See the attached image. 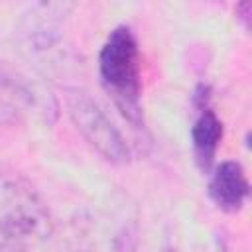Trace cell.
I'll list each match as a JSON object with an SVG mask.
<instances>
[{"instance_id":"6da1fadb","label":"cell","mask_w":252,"mask_h":252,"mask_svg":"<svg viewBox=\"0 0 252 252\" xmlns=\"http://www.w3.org/2000/svg\"><path fill=\"white\" fill-rule=\"evenodd\" d=\"M53 232L47 203L20 171L0 165V252H28Z\"/></svg>"},{"instance_id":"7a4b0ae2","label":"cell","mask_w":252,"mask_h":252,"mask_svg":"<svg viewBox=\"0 0 252 252\" xmlns=\"http://www.w3.org/2000/svg\"><path fill=\"white\" fill-rule=\"evenodd\" d=\"M98 75L116 108L134 126L142 124V55L128 26L110 32L98 53Z\"/></svg>"},{"instance_id":"3957f363","label":"cell","mask_w":252,"mask_h":252,"mask_svg":"<svg viewBox=\"0 0 252 252\" xmlns=\"http://www.w3.org/2000/svg\"><path fill=\"white\" fill-rule=\"evenodd\" d=\"M65 108L87 144L110 163H126L130 150L102 106L83 89H65Z\"/></svg>"},{"instance_id":"277c9868","label":"cell","mask_w":252,"mask_h":252,"mask_svg":"<svg viewBox=\"0 0 252 252\" xmlns=\"http://www.w3.org/2000/svg\"><path fill=\"white\" fill-rule=\"evenodd\" d=\"M134 234V220L128 213L94 211L75 222L73 252H132Z\"/></svg>"},{"instance_id":"5b68a950","label":"cell","mask_w":252,"mask_h":252,"mask_svg":"<svg viewBox=\"0 0 252 252\" xmlns=\"http://www.w3.org/2000/svg\"><path fill=\"white\" fill-rule=\"evenodd\" d=\"M55 110L53 96L43 93L28 75L10 65H0V126L24 122L35 114L49 120Z\"/></svg>"},{"instance_id":"8992f818","label":"cell","mask_w":252,"mask_h":252,"mask_svg":"<svg viewBox=\"0 0 252 252\" xmlns=\"http://www.w3.org/2000/svg\"><path fill=\"white\" fill-rule=\"evenodd\" d=\"M75 4L71 2H37L26 8L18 22L22 43L33 51H47L63 37V24Z\"/></svg>"},{"instance_id":"52a82bcc","label":"cell","mask_w":252,"mask_h":252,"mask_svg":"<svg viewBox=\"0 0 252 252\" xmlns=\"http://www.w3.org/2000/svg\"><path fill=\"white\" fill-rule=\"evenodd\" d=\"M209 193L220 209L224 211L240 209L250 193V183L244 173V167L232 159L220 161L211 175Z\"/></svg>"},{"instance_id":"ba28073f","label":"cell","mask_w":252,"mask_h":252,"mask_svg":"<svg viewBox=\"0 0 252 252\" xmlns=\"http://www.w3.org/2000/svg\"><path fill=\"white\" fill-rule=\"evenodd\" d=\"M220 138H222V122L219 120L215 110L203 108L191 128V140H193V150L197 154V159L205 167L211 165Z\"/></svg>"}]
</instances>
